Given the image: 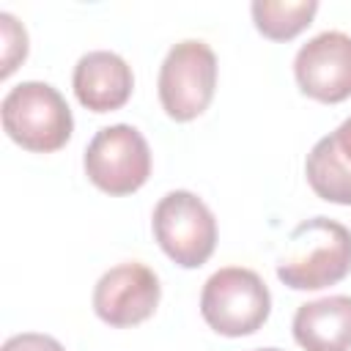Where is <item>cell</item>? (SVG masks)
I'll return each mask as SVG.
<instances>
[{
	"instance_id": "cell-15",
	"label": "cell",
	"mask_w": 351,
	"mask_h": 351,
	"mask_svg": "<svg viewBox=\"0 0 351 351\" xmlns=\"http://www.w3.org/2000/svg\"><path fill=\"white\" fill-rule=\"evenodd\" d=\"M252 351H282V348H252Z\"/></svg>"
},
{
	"instance_id": "cell-5",
	"label": "cell",
	"mask_w": 351,
	"mask_h": 351,
	"mask_svg": "<svg viewBox=\"0 0 351 351\" xmlns=\"http://www.w3.org/2000/svg\"><path fill=\"white\" fill-rule=\"evenodd\" d=\"M154 239L181 269L203 266L217 247V219L189 189H173L154 206Z\"/></svg>"
},
{
	"instance_id": "cell-8",
	"label": "cell",
	"mask_w": 351,
	"mask_h": 351,
	"mask_svg": "<svg viewBox=\"0 0 351 351\" xmlns=\"http://www.w3.org/2000/svg\"><path fill=\"white\" fill-rule=\"evenodd\" d=\"M293 77L299 90L315 101H346L351 96V36L343 30L313 36L293 58Z\"/></svg>"
},
{
	"instance_id": "cell-2",
	"label": "cell",
	"mask_w": 351,
	"mask_h": 351,
	"mask_svg": "<svg viewBox=\"0 0 351 351\" xmlns=\"http://www.w3.org/2000/svg\"><path fill=\"white\" fill-rule=\"evenodd\" d=\"M5 134L33 154H52L63 148L74 132L71 110L58 88L27 80L14 85L0 104Z\"/></svg>"
},
{
	"instance_id": "cell-11",
	"label": "cell",
	"mask_w": 351,
	"mask_h": 351,
	"mask_svg": "<svg viewBox=\"0 0 351 351\" xmlns=\"http://www.w3.org/2000/svg\"><path fill=\"white\" fill-rule=\"evenodd\" d=\"M291 329L304 351H351V296L335 293L299 304Z\"/></svg>"
},
{
	"instance_id": "cell-4",
	"label": "cell",
	"mask_w": 351,
	"mask_h": 351,
	"mask_svg": "<svg viewBox=\"0 0 351 351\" xmlns=\"http://www.w3.org/2000/svg\"><path fill=\"white\" fill-rule=\"evenodd\" d=\"M159 101L167 118L195 121L214 99L217 88V55L200 38H184L170 47L159 66Z\"/></svg>"
},
{
	"instance_id": "cell-10",
	"label": "cell",
	"mask_w": 351,
	"mask_h": 351,
	"mask_svg": "<svg viewBox=\"0 0 351 351\" xmlns=\"http://www.w3.org/2000/svg\"><path fill=\"white\" fill-rule=\"evenodd\" d=\"M304 176L321 200L351 206V115L313 145L304 162Z\"/></svg>"
},
{
	"instance_id": "cell-14",
	"label": "cell",
	"mask_w": 351,
	"mask_h": 351,
	"mask_svg": "<svg viewBox=\"0 0 351 351\" xmlns=\"http://www.w3.org/2000/svg\"><path fill=\"white\" fill-rule=\"evenodd\" d=\"M0 351H66L55 337L49 335H41V332H22V335H14L3 343Z\"/></svg>"
},
{
	"instance_id": "cell-1",
	"label": "cell",
	"mask_w": 351,
	"mask_h": 351,
	"mask_svg": "<svg viewBox=\"0 0 351 351\" xmlns=\"http://www.w3.org/2000/svg\"><path fill=\"white\" fill-rule=\"evenodd\" d=\"M351 271V230L337 219L313 217L299 222L277 263V277L293 291H318Z\"/></svg>"
},
{
	"instance_id": "cell-7",
	"label": "cell",
	"mask_w": 351,
	"mask_h": 351,
	"mask_svg": "<svg viewBox=\"0 0 351 351\" xmlns=\"http://www.w3.org/2000/svg\"><path fill=\"white\" fill-rule=\"evenodd\" d=\"M162 285L151 266L126 261L107 269L93 285V313L118 329L148 321L159 304Z\"/></svg>"
},
{
	"instance_id": "cell-12",
	"label": "cell",
	"mask_w": 351,
	"mask_h": 351,
	"mask_svg": "<svg viewBox=\"0 0 351 351\" xmlns=\"http://www.w3.org/2000/svg\"><path fill=\"white\" fill-rule=\"evenodd\" d=\"M255 30L271 41H291L296 38L315 16L318 3L315 0H255L250 5Z\"/></svg>"
},
{
	"instance_id": "cell-6",
	"label": "cell",
	"mask_w": 351,
	"mask_h": 351,
	"mask_svg": "<svg viewBox=\"0 0 351 351\" xmlns=\"http://www.w3.org/2000/svg\"><path fill=\"white\" fill-rule=\"evenodd\" d=\"M88 181L107 195H132L151 176V148L140 129L112 123L93 134L82 156Z\"/></svg>"
},
{
	"instance_id": "cell-13",
	"label": "cell",
	"mask_w": 351,
	"mask_h": 351,
	"mask_svg": "<svg viewBox=\"0 0 351 351\" xmlns=\"http://www.w3.org/2000/svg\"><path fill=\"white\" fill-rule=\"evenodd\" d=\"M0 33H3V71L0 74L8 77L27 58V33L16 22V16H11L8 11L0 14Z\"/></svg>"
},
{
	"instance_id": "cell-9",
	"label": "cell",
	"mask_w": 351,
	"mask_h": 351,
	"mask_svg": "<svg viewBox=\"0 0 351 351\" xmlns=\"http://www.w3.org/2000/svg\"><path fill=\"white\" fill-rule=\"evenodd\" d=\"M74 96L90 112H112L121 110L134 88L132 66L110 49L85 52L71 74Z\"/></svg>"
},
{
	"instance_id": "cell-3",
	"label": "cell",
	"mask_w": 351,
	"mask_h": 351,
	"mask_svg": "<svg viewBox=\"0 0 351 351\" xmlns=\"http://www.w3.org/2000/svg\"><path fill=\"white\" fill-rule=\"evenodd\" d=\"M271 313V293L258 271L244 266H225L214 271L200 291L203 321L225 337H244L258 332Z\"/></svg>"
}]
</instances>
